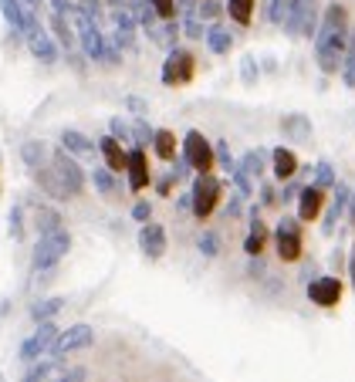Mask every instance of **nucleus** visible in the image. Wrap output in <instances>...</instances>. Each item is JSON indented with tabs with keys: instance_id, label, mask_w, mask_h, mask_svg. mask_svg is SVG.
<instances>
[{
	"instance_id": "nucleus-1",
	"label": "nucleus",
	"mask_w": 355,
	"mask_h": 382,
	"mask_svg": "<svg viewBox=\"0 0 355 382\" xmlns=\"http://www.w3.org/2000/svg\"><path fill=\"white\" fill-rule=\"evenodd\" d=\"M345 7L342 4H332L321 18V31H318L315 41V55H318V68L325 75H335L342 68V55H345Z\"/></svg>"
},
{
	"instance_id": "nucleus-2",
	"label": "nucleus",
	"mask_w": 355,
	"mask_h": 382,
	"mask_svg": "<svg viewBox=\"0 0 355 382\" xmlns=\"http://www.w3.org/2000/svg\"><path fill=\"white\" fill-rule=\"evenodd\" d=\"M190 193H193V217L197 220H210L214 210L220 207V200H223V186L214 172H197Z\"/></svg>"
},
{
	"instance_id": "nucleus-3",
	"label": "nucleus",
	"mask_w": 355,
	"mask_h": 382,
	"mask_svg": "<svg viewBox=\"0 0 355 382\" xmlns=\"http://www.w3.org/2000/svg\"><path fill=\"white\" fill-rule=\"evenodd\" d=\"M274 247H277V257L281 261H288V264H295L301 261V254H305V233H301V220L298 217H281L274 227Z\"/></svg>"
},
{
	"instance_id": "nucleus-4",
	"label": "nucleus",
	"mask_w": 355,
	"mask_h": 382,
	"mask_svg": "<svg viewBox=\"0 0 355 382\" xmlns=\"http://www.w3.org/2000/svg\"><path fill=\"white\" fill-rule=\"evenodd\" d=\"M68 250H71V233H68L64 227L55 230V233L38 237V247H34V271H51Z\"/></svg>"
},
{
	"instance_id": "nucleus-5",
	"label": "nucleus",
	"mask_w": 355,
	"mask_h": 382,
	"mask_svg": "<svg viewBox=\"0 0 355 382\" xmlns=\"http://www.w3.org/2000/svg\"><path fill=\"white\" fill-rule=\"evenodd\" d=\"M183 156L193 166V172H210L214 163H217V146H210V139L200 129H190L183 135Z\"/></svg>"
},
{
	"instance_id": "nucleus-6",
	"label": "nucleus",
	"mask_w": 355,
	"mask_h": 382,
	"mask_svg": "<svg viewBox=\"0 0 355 382\" xmlns=\"http://www.w3.org/2000/svg\"><path fill=\"white\" fill-rule=\"evenodd\" d=\"M61 332L55 322H41L38 328H34V335H27L24 339V345H20V362H38L41 355H48V352H55V345H58Z\"/></svg>"
},
{
	"instance_id": "nucleus-7",
	"label": "nucleus",
	"mask_w": 355,
	"mask_h": 382,
	"mask_svg": "<svg viewBox=\"0 0 355 382\" xmlns=\"http://www.w3.org/2000/svg\"><path fill=\"white\" fill-rule=\"evenodd\" d=\"M51 170H55L61 186L71 193V196H81V190H85V170H81L78 159L68 153V149H58V153L51 156Z\"/></svg>"
},
{
	"instance_id": "nucleus-8",
	"label": "nucleus",
	"mask_w": 355,
	"mask_h": 382,
	"mask_svg": "<svg viewBox=\"0 0 355 382\" xmlns=\"http://www.w3.org/2000/svg\"><path fill=\"white\" fill-rule=\"evenodd\" d=\"M193 75H197V57L190 55L186 48H173L166 64H162V85L176 88V85H186Z\"/></svg>"
},
{
	"instance_id": "nucleus-9",
	"label": "nucleus",
	"mask_w": 355,
	"mask_h": 382,
	"mask_svg": "<svg viewBox=\"0 0 355 382\" xmlns=\"http://www.w3.org/2000/svg\"><path fill=\"white\" fill-rule=\"evenodd\" d=\"M92 345H95V328L85 325V322H78V325H68V332H61V339H58V345H55V352H51V355L64 359V355L81 352V348H92Z\"/></svg>"
},
{
	"instance_id": "nucleus-10",
	"label": "nucleus",
	"mask_w": 355,
	"mask_h": 382,
	"mask_svg": "<svg viewBox=\"0 0 355 382\" xmlns=\"http://www.w3.org/2000/svg\"><path fill=\"white\" fill-rule=\"evenodd\" d=\"M342 281H338V274H325V278H315V281H308V298H312V305L318 308H335L342 301Z\"/></svg>"
},
{
	"instance_id": "nucleus-11",
	"label": "nucleus",
	"mask_w": 355,
	"mask_h": 382,
	"mask_svg": "<svg viewBox=\"0 0 355 382\" xmlns=\"http://www.w3.org/2000/svg\"><path fill=\"white\" fill-rule=\"evenodd\" d=\"M325 203H328V190H321V186H315V183H308V186L301 190V196H298V220H301V224L318 220L321 210H325Z\"/></svg>"
},
{
	"instance_id": "nucleus-12",
	"label": "nucleus",
	"mask_w": 355,
	"mask_h": 382,
	"mask_svg": "<svg viewBox=\"0 0 355 382\" xmlns=\"http://www.w3.org/2000/svg\"><path fill=\"white\" fill-rule=\"evenodd\" d=\"M267 240H271V227L260 220V207L251 203V230H247V237H244V254H247V257H260L264 247H267Z\"/></svg>"
},
{
	"instance_id": "nucleus-13",
	"label": "nucleus",
	"mask_w": 355,
	"mask_h": 382,
	"mask_svg": "<svg viewBox=\"0 0 355 382\" xmlns=\"http://www.w3.org/2000/svg\"><path fill=\"white\" fill-rule=\"evenodd\" d=\"M139 250H142L149 261H159V257L166 254V227L156 224V220L142 224V227H139Z\"/></svg>"
},
{
	"instance_id": "nucleus-14",
	"label": "nucleus",
	"mask_w": 355,
	"mask_h": 382,
	"mask_svg": "<svg viewBox=\"0 0 355 382\" xmlns=\"http://www.w3.org/2000/svg\"><path fill=\"white\" fill-rule=\"evenodd\" d=\"M125 172H129V190L132 193H142L153 183L149 159H146V149H142V146H132V149H129V166H125Z\"/></svg>"
},
{
	"instance_id": "nucleus-15",
	"label": "nucleus",
	"mask_w": 355,
	"mask_h": 382,
	"mask_svg": "<svg viewBox=\"0 0 355 382\" xmlns=\"http://www.w3.org/2000/svg\"><path fill=\"white\" fill-rule=\"evenodd\" d=\"M349 203H352V190L338 179V186H335V196L328 200V210H325V220H321V233H335L338 227V220L349 213Z\"/></svg>"
},
{
	"instance_id": "nucleus-16",
	"label": "nucleus",
	"mask_w": 355,
	"mask_h": 382,
	"mask_svg": "<svg viewBox=\"0 0 355 382\" xmlns=\"http://www.w3.org/2000/svg\"><path fill=\"white\" fill-rule=\"evenodd\" d=\"M298 170H301V163H298V156L291 153V149H284V146L271 149V172H274L277 183H288V179H295Z\"/></svg>"
},
{
	"instance_id": "nucleus-17",
	"label": "nucleus",
	"mask_w": 355,
	"mask_h": 382,
	"mask_svg": "<svg viewBox=\"0 0 355 382\" xmlns=\"http://www.w3.org/2000/svg\"><path fill=\"white\" fill-rule=\"evenodd\" d=\"M99 153H102L105 166H109L112 172H125V166H129V153L122 149V142H118L116 135H105V139H99Z\"/></svg>"
},
{
	"instance_id": "nucleus-18",
	"label": "nucleus",
	"mask_w": 355,
	"mask_h": 382,
	"mask_svg": "<svg viewBox=\"0 0 355 382\" xmlns=\"http://www.w3.org/2000/svg\"><path fill=\"white\" fill-rule=\"evenodd\" d=\"M34 227H38V233L44 237V233H55V230L64 227V220H61V213L55 210V207H34Z\"/></svg>"
},
{
	"instance_id": "nucleus-19",
	"label": "nucleus",
	"mask_w": 355,
	"mask_h": 382,
	"mask_svg": "<svg viewBox=\"0 0 355 382\" xmlns=\"http://www.w3.org/2000/svg\"><path fill=\"white\" fill-rule=\"evenodd\" d=\"M61 369V359L58 355H51V359H38V362L27 365V376L24 382H51V376Z\"/></svg>"
},
{
	"instance_id": "nucleus-20",
	"label": "nucleus",
	"mask_w": 355,
	"mask_h": 382,
	"mask_svg": "<svg viewBox=\"0 0 355 382\" xmlns=\"http://www.w3.org/2000/svg\"><path fill=\"white\" fill-rule=\"evenodd\" d=\"M61 149H68L71 156H92L95 153L92 139H85V135L75 132V129H64V132H61Z\"/></svg>"
},
{
	"instance_id": "nucleus-21",
	"label": "nucleus",
	"mask_w": 355,
	"mask_h": 382,
	"mask_svg": "<svg viewBox=\"0 0 355 382\" xmlns=\"http://www.w3.org/2000/svg\"><path fill=\"white\" fill-rule=\"evenodd\" d=\"M281 129H284L288 139H295V142L312 139V122H308L305 115H288V118H281Z\"/></svg>"
},
{
	"instance_id": "nucleus-22",
	"label": "nucleus",
	"mask_w": 355,
	"mask_h": 382,
	"mask_svg": "<svg viewBox=\"0 0 355 382\" xmlns=\"http://www.w3.org/2000/svg\"><path fill=\"white\" fill-rule=\"evenodd\" d=\"M20 159L27 163V170H44V159H48V149H44V142H38V139H31V142H24L20 146Z\"/></svg>"
},
{
	"instance_id": "nucleus-23",
	"label": "nucleus",
	"mask_w": 355,
	"mask_h": 382,
	"mask_svg": "<svg viewBox=\"0 0 355 382\" xmlns=\"http://www.w3.org/2000/svg\"><path fill=\"white\" fill-rule=\"evenodd\" d=\"M61 308H64V298H58V294H55V298H41V301H34V308H31V318H34L38 325L41 322H51Z\"/></svg>"
},
{
	"instance_id": "nucleus-24",
	"label": "nucleus",
	"mask_w": 355,
	"mask_h": 382,
	"mask_svg": "<svg viewBox=\"0 0 355 382\" xmlns=\"http://www.w3.org/2000/svg\"><path fill=\"white\" fill-rule=\"evenodd\" d=\"M153 149H156L159 159L173 163V159H176V135L169 132V129H156V139H153Z\"/></svg>"
},
{
	"instance_id": "nucleus-25",
	"label": "nucleus",
	"mask_w": 355,
	"mask_h": 382,
	"mask_svg": "<svg viewBox=\"0 0 355 382\" xmlns=\"http://www.w3.org/2000/svg\"><path fill=\"white\" fill-rule=\"evenodd\" d=\"M34 179H38V186H41V190H48V193H51V200H68V196H71V193H68L64 186H61V179L55 176V170H51V172L38 170V172H34Z\"/></svg>"
},
{
	"instance_id": "nucleus-26",
	"label": "nucleus",
	"mask_w": 355,
	"mask_h": 382,
	"mask_svg": "<svg viewBox=\"0 0 355 382\" xmlns=\"http://www.w3.org/2000/svg\"><path fill=\"white\" fill-rule=\"evenodd\" d=\"M227 14L230 20H237L240 27H247L254 20V0H227Z\"/></svg>"
},
{
	"instance_id": "nucleus-27",
	"label": "nucleus",
	"mask_w": 355,
	"mask_h": 382,
	"mask_svg": "<svg viewBox=\"0 0 355 382\" xmlns=\"http://www.w3.org/2000/svg\"><path fill=\"white\" fill-rule=\"evenodd\" d=\"M315 186H321V190H335L338 186V172L332 170L328 159H318L315 163Z\"/></svg>"
},
{
	"instance_id": "nucleus-28",
	"label": "nucleus",
	"mask_w": 355,
	"mask_h": 382,
	"mask_svg": "<svg viewBox=\"0 0 355 382\" xmlns=\"http://www.w3.org/2000/svg\"><path fill=\"white\" fill-rule=\"evenodd\" d=\"M92 183H95V190L102 193V196H116V179H112V170L105 166V170H92Z\"/></svg>"
},
{
	"instance_id": "nucleus-29",
	"label": "nucleus",
	"mask_w": 355,
	"mask_h": 382,
	"mask_svg": "<svg viewBox=\"0 0 355 382\" xmlns=\"http://www.w3.org/2000/svg\"><path fill=\"white\" fill-rule=\"evenodd\" d=\"M240 166L251 172V179H260L264 176V149H251V153L240 159Z\"/></svg>"
},
{
	"instance_id": "nucleus-30",
	"label": "nucleus",
	"mask_w": 355,
	"mask_h": 382,
	"mask_svg": "<svg viewBox=\"0 0 355 382\" xmlns=\"http://www.w3.org/2000/svg\"><path fill=\"white\" fill-rule=\"evenodd\" d=\"M230 179H234V190L237 193H244V196H251V193H254V179H251V172L244 170L240 163L230 170Z\"/></svg>"
},
{
	"instance_id": "nucleus-31",
	"label": "nucleus",
	"mask_w": 355,
	"mask_h": 382,
	"mask_svg": "<svg viewBox=\"0 0 355 382\" xmlns=\"http://www.w3.org/2000/svg\"><path fill=\"white\" fill-rule=\"evenodd\" d=\"M207 44H210V51H217V55H227V51H230V34H227L223 27H210V34H207Z\"/></svg>"
},
{
	"instance_id": "nucleus-32",
	"label": "nucleus",
	"mask_w": 355,
	"mask_h": 382,
	"mask_svg": "<svg viewBox=\"0 0 355 382\" xmlns=\"http://www.w3.org/2000/svg\"><path fill=\"white\" fill-rule=\"evenodd\" d=\"M197 247H200L203 257H217V254H220V237L214 233V230H203V233H200V240H197Z\"/></svg>"
},
{
	"instance_id": "nucleus-33",
	"label": "nucleus",
	"mask_w": 355,
	"mask_h": 382,
	"mask_svg": "<svg viewBox=\"0 0 355 382\" xmlns=\"http://www.w3.org/2000/svg\"><path fill=\"white\" fill-rule=\"evenodd\" d=\"M7 233L11 240H24V207H14L7 213Z\"/></svg>"
},
{
	"instance_id": "nucleus-34",
	"label": "nucleus",
	"mask_w": 355,
	"mask_h": 382,
	"mask_svg": "<svg viewBox=\"0 0 355 382\" xmlns=\"http://www.w3.org/2000/svg\"><path fill=\"white\" fill-rule=\"evenodd\" d=\"M31 51L38 57H44V61H51L55 57V48H51V41L44 38V34H38V31H31Z\"/></svg>"
},
{
	"instance_id": "nucleus-35",
	"label": "nucleus",
	"mask_w": 355,
	"mask_h": 382,
	"mask_svg": "<svg viewBox=\"0 0 355 382\" xmlns=\"http://www.w3.org/2000/svg\"><path fill=\"white\" fill-rule=\"evenodd\" d=\"M109 135H116L118 142H125V146H129V142L136 146V135H132V129H129L122 118H112V122H109Z\"/></svg>"
},
{
	"instance_id": "nucleus-36",
	"label": "nucleus",
	"mask_w": 355,
	"mask_h": 382,
	"mask_svg": "<svg viewBox=\"0 0 355 382\" xmlns=\"http://www.w3.org/2000/svg\"><path fill=\"white\" fill-rule=\"evenodd\" d=\"M159 20H176V0H149Z\"/></svg>"
},
{
	"instance_id": "nucleus-37",
	"label": "nucleus",
	"mask_w": 355,
	"mask_h": 382,
	"mask_svg": "<svg viewBox=\"0 0 355 382\" xmlns=\"http://www.w3.org/2000/svg\"><path fill=\"white\" fill-rule=\"evenodd\" d=\"M132 135H136V146H142V149H146V146L156 139V132H153V129H149L142 118H136V125H132Z\"/></svg>"
},
{
	"instance_id": "nucleus-38",
	"label": "nucleus",
	"mask_w": 355,
	"mask_h": 382,
	"mask_svg": "<svg viewBox=\"0 0 355 382\" xmlns=\"http://www.w3.org/2000/svg\"><path fill=\"white\" fill-rule=\"evenodd\" d=\"M132 220H136V224H149V220H153V203H149V200L132 203Z\"/></svg>"
},
{
	"instance_id": "nucleus-39",
	"label": "nucleus",
	"mask_w": 355,
	"mask_h": 382,
	"mask_svg": "<svg viewBox=\"0 0 355 382\" xmlns=\"http://www.w3.org/2000/svg\"><path fill=\"white\" fill-rule=\"evenodd\" d=\"M301 190H305L301 183L288 179V183H284V190H281V196H277V203H291V200H298V196H301Z\"/></svg>"
},
{
	"instance_id": "nucleus-40",
	"label": "nucleus",
	"mask_w": 355,
	"mask_h": 382,
	"mask_svg": "<svg viewBox=\"0 0 355 382\" xmlns=\"http://www.w3.org/2000/svg\"><path fill=\"white\" fill-rule=\"evenodd\" d=\"M88 379V369L85 365H75V369H68V372H61L58 382H85Z\"/></svg>"
},
{
	"instance_id": "nucleus-41",
	"label": "nucleus",
	"mask_w": 355,
	"mask_h": 382,
	"mask_svg": "<svg viewBox=\"0 0 355 382\" xmlns=\"http://www.w3.org/2000/svg\"><path fill=\"white\" fill-rule=\"evenodd\" d=\"M217 163H220V166H223L227 172H230V170L237 166L234 156H230V149H227V142H217Z\"/></svg>"
},
{
	"instance_id": "nucleus-42",
	"label": "nucleus",
	"mask_w": 355,
	"mask_h": 382,
	"mask_svg": "<svg viewBox=\"0 0 355 382\" xmlns=\"http://www.w3.org/2000/svg\"><path fill=\"white\" fill-rule=\"evenodd\" d=\"M244 200H247L244 193H234V196H230V203H227V217H230V220H237V217L244 213Z\"/></svg>"
},
{
	"instance_id": "nucleus-43",
	"label": "nucleus",
	"mask_w": 355,
	"mask_h": 382,
	"mask_svg": "<svg viewBox=\"0 0 355 382\" xmlns=\"http://www.w3.org/2000/svg\"><path fill=\"white\" fill-rule=\"evenodd\" d=\"M190 170H193V166L186 163V156L179 153L176 159H173V176H176V179H183V176H190Z\"/></svg>"
},
{
	"instance_id": "nucleus-44",
	"label": "nucleus",
	"mask_w": 355,
	"mask_h": 382,
	"mask_svg": "<svg viewBox=\"0 0 355 382\" xmlns=\"http://www.w3.org/2000/svg\"><path fill=\"white\" fill-rule=\"evenodd\" d=\"M274 203H277L274 186H271V183H264V186H260V207H274Z\"/></svg>"
},
{
	"instance_id": "nucleus-45",
	"label": "nucleus",
	"mask_w": 355,
	"mask_h": 382,
	"mask_svg": "<svg viewBox=\"0 0 355 382\" xmlns=\"http://www.w3.org/2000/svg\"><path fill=\"white\" fill-rule=\"evenodd\" d=\"M173 179H176V176H173V172H169V176H166V179H159V183H156V190L162 193V196H166V193L173 190Z\"/></svg>"
},
{
	"instance_id": "nucleus-46",
	"label": "nucleus",
	"mask_w": 355,
	"mask_h": 382,
	"mask_svg": "<svg viewBox=\"0 0 355 382\" xmlns=\"http://www.w3.org/2000/svg\"><path fill=\"white\" fill-rule=\"evenodd\" d=\"M217 11H220V7H217V4H214V0H207V4H203V18H214Z\"/></svg>"
},
{
	"instance_id": "nucleus-47",
	"label": "nucleus",
	"mask_w": 355,
	"mask_h": 382,
	"mask_svg": "<svg viewBox=\"0 0 355 382\" xmlns=\"http://www.w3.org/2000/svg\"><path fill=\"white\" fill-rule=\"evenodd\" d=\"M349 281H352V291H355V247L349 254Z\"/></svg>"
},
{
	"instance_id": "nucleus-48",
	"label": "nucleus",
	"mask_w": 355,
	"mask_h": 382,
	"mask_svg": "<svg viewBox=\"0 0 355 382\" xmlns=\"http://www.w3.org/2000/svg\"><path fill=\"white\" fill-rule=\"evenodd\" d=\"M349 224L355 227V190H352V203H349Z\"/></svg>"
},
{
	"instance_id": "nucleus-49",
	"label": "nucleus",
	"mask_w": 355,
	"mask_h": 382,
	"mask_svg": "<svg viewBox=\"0 0 355 382\" xmlns=\"http://www.w3.org/2000/svg\"><path fill=\"white\" fill-rule=\"evenodd\" d=\"M352 57H355V44H352Z\"/></svg>"
},
{
	"instance_id": "nucleus-50",
	"label": "nucleus",
	"mask_w": 355,
	"mask_h": 382,
	"mask_svg": "<svg viewBox=\"0 0 355 382\" xmlns=\"http://www.w3.org/2000/svg\"><path fill=\"white\" fill-rule=\"evenodd\" d=\"M0 382H7V379H4V376H0Z\"/></svg>"
},
{
	"instance_id": "nucleus-51",
	"label": "nucleus",
	"mask_w": 355,
	"mask_h": 382,
	"mask_svg": "<svg viewBox=\"0 0 355 382\" xmlns=\"http://www.w3.org/2000/svg\"><path fill=\"white\" fill-rule=\"evenodd\" d=\"M55 382H58V379H55Z\"/></svg>"
}]
</instances>
